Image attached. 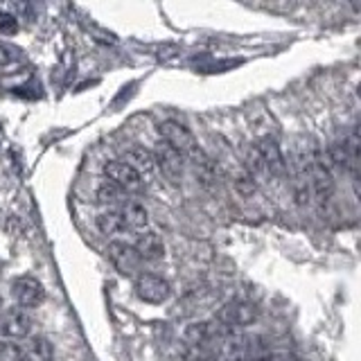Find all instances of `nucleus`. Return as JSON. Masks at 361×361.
Segmentation results:
<instances>
[{
	"label": "nucleus",
	"mask_w": 361,
	"mask_h": 361,
	"mask_svg": "<svg viewBox=\"0 0 361 361\" xmlns=\"http://www.w3.org/2000/svg\"><path fill=\"white\" fill-rule=\"evenodd\" d=\"M353 190H355L357 199L361 201V172H353Z\"/></svg>",
	"instance_id": "aec40b11"
},
{
	"label": "nucleus",
	"mask_w": 361,
	"mask_h": 361,
	"mask_svg": "<svg viewBox=\"0 0 361 361\" xmlns=\"http://www.w3.org/2000/svg\"><path fill=\"white\" fill-rule=\"evenodd\" d=\"M312 190L321 206H327V201L334 195V178L330 172V165H325L321 158H316V163L312 165Z\"/></svg>",
	"instance_id": "6e6552de"
},
{
	"label": "nucleus",
	"mask_w": 361,
	"mask_h": 361,
	"mask_svg": "<svg viewBox=\"0 0 361 361\" xmlns=\"http://www.w3.org/2000/svg\"><path fill=\"white\" fill-rule=\"evenodd\" d=\"M122 195L124 190L118 188L116 183H111V180H106V183H102L97 188V203H102V206H113V203H120L122 201Z\"/></svg>",
	"instance_id": "dca6fc26"
},
{
	"label": "nucleus",
	"mask_w": 361,
	"mask_h": 361,
	"mask_svg": "<svg viewBox=\"0 0 361 361\" xmlns=\"http://www.w3.org/2000/svg\"><path fill=\"white\" fill-rule=\"evenodd\" d=\"M124 224H127V231H140L149 224V214L140 206V203H127L122 210Z\"/></svg>",
	"instance_id": "ddd939ff"
},
{
	"label": "nucleus",
	"mask_w": 361,
	"mask_h": 361,
	"mask_svg": "<svg viewBox=\"0 0 361 361\" xmlns=\"http://www.w3.org/2000/svg\"><path fill=\"white\" fill-rule=\"evenodd\" d=\"M11 296L20 307H39L45 300V289L37 278L20 276L11 282Z\"/></svg>",
	"instance_id": "20e7f679"
},
{
	"label": "nucleus",
	"mask_w": 361,
	"mask_h": 361,
	"mask_svg": "<svg viewBox=\"0 0 361 361\" xmlns=\"http://www.w3.org/2000/svg\"><path fill=\"white\" fill-rule=\"evenodd\" d=\"M104 174H106V178L111 180V183H116L118 188L127 190V192H135V190H140V185H142L140 174L135 172L133 167H129L124 161H109L104 165Z\"/></svg>",
	"instance_id": "0eeeda50"
},
{
	"label": "nucleus",
	"mask_w": 361,
	"mask_h": 361,
	"mask_svg": "<svg viewBox=\"0 0 361 361\" xmlns=\"http://www.w3.org/2000/svg\"><path fill=\"white\" fill-rule=\"evenodd\" d=\"M257 152H259V156H262V163H264L269 174L280 176L282 172H285V156H282L280 145L276 138H271V135L262 138L257 142Z\"/></svg>",
	"instance_id": "1a4fd4ad"
},
{
	"label": "nucleus",
	"mask_w": 361,
	"mask_h": 361,
	"mask_svg": "<svg viewBox=\"0 0 361 361\" xmlns=\"http://www.w3.org/2000/svg\"><path fill=\"white\" fill-rule=\"evenodd\" d=\"M122 161L127 163L129 167H133L140 176L147 174V172H152V169L156 167V156H154V152L145 149V147H131V149L124 152Z\"/></svg>",
	"instance_id": "f8f14e48"
},
{
	"label": "nucleus",
	"mask_w": 361,
	"mask_h": 361,
	"mask_svg": "<svg viewBox=\"0 0 361 361\" xmlns=\"http://www.w3.org/2000/svg\"><path fill=\"white\" fill-rule=\"evenodd\" d=\"M257 319V307L244 300H233L219 312V321L226 327H244Z\"/></svg>",
	"instance_id": "423d86ee"
},
{
	"label": "nucleus",
	"mask_w": 361,
	"mask_h": 361,
	"mask_svg": "<svg viewBox=\"0 0 361 361\" xmlns=\"http://www.w3.org/2000/svg\"><path fill=\"white\" fill-rule=\"evenodd\" d=\"M135 251H138V255L142 259H149V262H154V259H161L165 255V244L161 240V235L156 233H142L138 240H135Z\"/></svg>",
	"instance_id": "9b49d317"
},
{
	"label": "nucleus",
	"mask_w": 361,
	"mask_h": 361,
	"mask_svg": "<svg viewBox=\"0 0 361 361\" xmlns=\"http://www.w3.org/2000/svg\"><path fill=\"white\" fill-rule=\"evenodd\" d=\"M135 293H138V298L145 302L161 305L169 298L172 287H169L167 280L158 278L154 274H140L138 278H135Z\"/></svg>",
	"instance_id": "f03ea898"
},
{
	"label": "nucleus",
	"mask_w": 361,
	"mask_h": 361,
	"mask_svg": "<svg viewBox=\"0 0 361 361\" xmlns=\"http://www.w3.org/2000/svg\"><path fill=\"white\" fill-rule=\"evenodd\" d=\"M109 259L122 276H135L142 264V257L135 251V246L127 242H113L109 246Z\"/></svg>",
	"instance_id": "7ed1b4c3"
},
{
	"label": "nucleus",
	"mask_w": 361,
	"mask_h": 361,
	"mask_svg": "<svg viewBox=\"0 0 361 361\" xmlns=\"http://www.w3.org/2000/svg\"><path fill=\"white\" fill-rule=\"evenodd\" d=\"M154 156H156V165L161 167V172L169 178V180H178L185 172V161H183V154L178 149H174L172 145L167 142H158L156 149H154Z\"/></svg>",
	"instance_id": "39448f33"
},
{
	"label": "nucleus",
	"mask_w": 361,
	"mask_h": 361,
	"mask_svg": "<svg viewBox=\"0 0 361 361\" xmlns=\"http://www.w3.org/2000/svg\"><path fill=\"white\" fill-rule=\"evenodd\" d=\"M97 228L104 235H116V233L127 231V224H124L122 212L109 210V212H102L97 217Z\"/></svg>",
	"instance_id": "2eb2a0df"
},
{
	"label": "nucleus",
	"mask_w": 361,
	"mask_h": 361,
	"mask_svg": "<svg viewBox=\"0 0 361 361\" xmlns=\"http://www.w3.org/2000/svg\"><path fill=\"white\" fill-rule=\"evenodd\" d=\"M52 357H54L52 343L43 336L32 338L25 350V361H52Z\"/></svg>",
	"instance_id": "4468645a"
},
{
	"label": "nucleus",
	"mask_w": 361,
	"mask_h": 361,
	"mask_svg": "<svg viewBox=\"0 0 361 361\" xmlns=\"http://www.w3.org/2000/svg\"><path fill=\"white\" fill-rule=\"evenodd\" d=\"M158 133H161L163 142L172 145L174 149H178L180 154H195L197 152V140L192 131L185 127V124L174 122V120H165L158 124Z\"/></svg>",
	"instance_id": "f257e3e1"
},
{
	"label": "nucleus",
	"mask_w": 361,
	"mask_h": 361,
	"mask_svg": "<svg viewBox=\"0 0 361 361\" xmlns=\"http://www.w3.org/2000/svg\"><path fill=\"white\" fill-rule=\"evenodd\" d=\"M18 32V20L16 16H11L9 11H0V34H7V37H11V34Z\"/></svg>",
	"instance_id": "a211bd4d"
},
{
	"label": "nucleus",
	"mask_w": 361,
	"mask_h": 361,
	"mask_svg": "<svg viewBox=\"0 0 361 361\" xmlns=\"http://www.w3.org/2000/svg\"><path fill=\"white\" fill-rule=\"evenodd\" d=\"M18 50L16 48H11V45H0V63H14L18 59Z\"/></svg>",
	"instance_id": "6ab92c4d"
},
{
	"label": "nucleus",
	"mask_w": 361,
	"mask_h": 361,
	"mask_svg": "<svg viewBox=\"0 0 361 361\" xmlns=\"http://www.w3.org/2000/svg\"><path fill=\"white\" fill-rule=\"evenodd\" d=\"M0 276H3V264H0Z\"/></svg>",
	"instance_id": "412c9836"
},
{
	"label": "nucleus",
	"mask_w": 361,
	"mask_h": 361,
	"mask_svg": "<svg viewBox=\"0 0 361 361\" xmlns=\"http://www.w3.org/2000/svg\"><path fill=\"white\" fill-rule=\"evenodd\" d=\"M0 361H25V353L20 350V345L3 341L0 343Z\"/></svg>",
	"instance_id": "f3484780"
},
{
	"label": "nucleus",
	"mask_w": 361,
	"mask_h": 361,
	"mask_svg": "<svg viewBox=\"0 0 361 361\" xmlns=\"http://www.w3.org/2000/svg\"><path fill=\"white\" fill-rule=\"evenodd\" d=\"M32 330V319L23 310H11L0 323V332L9 338H25Z\"/></svg>",
	"instance_id": "9d476101"
},
{
	"label": "nucleus",
	"mask_w": 361,
	"mask_h": 361,
	"mask_svg": "<svg viewBox=\"0 0 361 361\" xmlns=\"http://www.w3.org/2000/svg\"><path fill=\"white\" fill-rule=\"evenodd\" d=\"M0 307H3V300H0Z\"/></svg>",
	"instance_id": "4be33fe9"
}]
</instances>
